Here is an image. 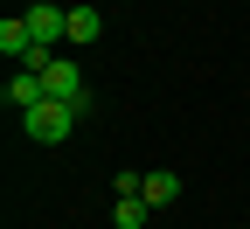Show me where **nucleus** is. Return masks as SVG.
Wrapping results in <instances>:
<instances>
[{
  "label": "nucleus",
  "mask_w": 250,
  "mask_h": 229,
  "mask_svg": "<svg viewBox=\"0 0 250 229\" xmlns=\"http://www.w3.org/2000/svg\"><path fill=\"white\" fill-rule=\"evenodd\" d=\"M77 118H83L77 104H62V97H42V104L28 111V118H21V132L35 139V146H62V139L77 132Z\"/></svg>",
  "instance_id": "nucleus-1"
},
{
  "label": "nucleus",
  "mask_w": 250,
  "mask_h": 229,
  "mask_svg": "<svg viewBox=\"0 0 250 229\" xmlns=\"http://www.w3.org/2000/svg\"><path fill=\"white\" fill-rule=\"evenodd\" d=\"M42 83H49V97H62V104H77V111H90V90H83V70H77V62L62 56V49H56V62H49V70H42Z\"/></svg>",
  "instance_id": "nucleus-2"
},
{
  "label": "nucleus",
  "mask_w": 250,
  "mask_h": 229,
  "mask_svg": "<svg viewBox=\"0 0 250 229\" xmlns=\"http://www.w3.org/2000/svg\"><path fill=\"white\" fill-rule=\"evenodd\" d=\"M21 14H28V28H35V42H42V49H62V42H70V7L35 0V7H21Z\"/></svg>",
  "instance_id": "nucleus-3"
},
{
  "label": "nucleus",
  "mask_w": 250,
  "mask_h": 229,
  "mask_svg": "<svg viewBox=\"0 0 250 229\" xmlns=\"http://www.w3.org/2000/svg\"><path fill=\"white\" fill-rule=\"evenodd\" d=\"M42 97H49V83H42L35 70H14L7 83H0V104H7L14 118H28V111H35V104H42Z\"/></svg>",
  "instance_id": "nucleus-4"
},
{
  "label": "nucleus",
  "mask_w": 250,
  "mask_h": 229,
  "mask_svg": "<svg viewBox=\"0 0 250 229\" xmlns=\"http://www.w3.org/2000/svg\"><path fill=\"white\" fill-rule=\"evenodd\" d=\"M35 49L42 42H35V28H28V14H7V21H0V56H7V62H28Z\"/></svg>",
  "instance_id": "nucleus-5"
},
{
  "label": "nucleus",
  "mask_w": 250,
  "mask_h": 229,
  "mask_svg": "<svg viewBox=\"0 0 250 229\" xmlns=\"http://www.w3.org/2000/svg\"><path fill=\"white\" fill-rule=\"evenodd\" d=\"M70 42H77V49L104 42V14H98V7H70Z\"/></svg>",
  "instance_id": "nucleus-6"
},
{
  "label": "nucleus",
  "mask_w": 250,
  "mask_h": 229,
  "mask_svg": "<svg viewBox=\"0 0 250 229\" xmlns=\"http://www.w3.org/2000/svg\"><path fill=\"white\" fill-rule=\"evenodd\" d=\"M146 194H118V202H111V229H146Z\"/></svg>",
  "instance_id": "nucleus-7"
},
{
  "label": "nucleus",
  "mask_w": 250,
  "mask_h": 229,
  "mask_svg": "<svg viewBox=\"0 0 250 229\" xmlns=\"http://www.w3.org/2000/svg\"><path fill=\"white\" fill-rule=\"evenodd\" d=\"M146 208H167V202H181V174H146Z\"/></svg>",
  "instance_id": "nucleus-8"
}]
</instances>
